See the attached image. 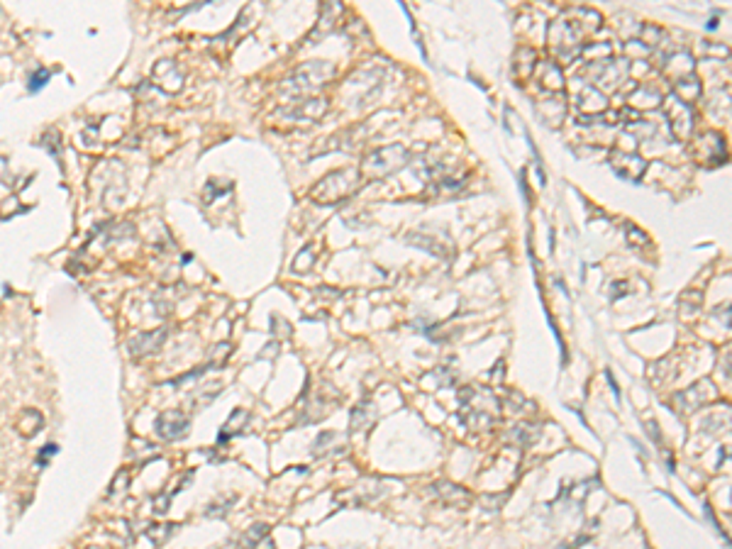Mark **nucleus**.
Wrapping results in <instances>:
<instances>
[{"instance_id":"obj_27","label":"nucleus","mask_w":732,"mask_h":549,"mask_svg":"<svg viewBox=\"0 0 732 549\" xmlns=\"http://www.w3.org/2000/svg\"><path fill=\"white\" fill-rule=\"evenodd\" d=\"M628 232L633 234V237H630V242H633V244H647V234L642 230H638L635 225H628Z\"/></svg>"},{"instance_id":"obj_20","label":"nucleus","mask_w":732,"mask_h":549,"mask_svg":"<svg viewBox=\"0 0 732 549\" xmlns=\"http://www.w3.org/2000/svg\"><path fill=\"white\" fill-rule=\"evenodd\" d=\"M42 428V415L37 413V410H25L23 418H20L18 423V430L23 433L25 437H32L35 433H39Z\"/></svg>"},{"instance_id":"obj_22","label":"nucleus","mask_w":732,"mask_h":549,"mask_svg":"<svg viewBox=\"0 0 732 549\" xmlns=\"http://www.w3.org/2000/svg\"><path fill=\"white\" fill-rule=\"evenodd\" d=\"M312 264H315V254H312V247H305L303 252H300L298 257L293 259L291 269H293L295 274H307V271L312 269Z\"/></svg>"},{"instance_id":"obj_7","label":"nucleus","mask_w":732,"mask_h":549,"mask_svg":"<svg viewBox=\"0 0 732 549\" xmlns=\"http://www.w3.org/2000/svg\"><path fill=\"white\" fill-rule=\"evenodd\" d=\"M190 428V418L181 410H164V413L157 415L154 420V433L161 437L164 442H176L183 440L188 435Z\"/></svg>"},{"instance_id":"obj_1","label":"nucleus","mask_w":732,"mask_h":549,"mask_svg":"<svg viewBox=\"0 0 732 549\" xmlns=\"http://www.w3.org/2000/svg\"><path fill=\"white\" fill-rule=\"evenodd\" d=\"M364 179L359 174V169L354 167H342L335 169L327 176H322L310 191V198L320 205H335V203H342L347 198H352L359 188H362Z\"/></svg>"},{"instance_id":"obj_2","label":"nucleus","mask_w":732,"mask_h":549,"mask_svg":"<svg viewBox=\"0 0 732 549\" xmlns=\"http://www.w3.org/2000/svg\"><path fill=\"white\" fill-rule=\"evenodd\" d=\"M410 164V152H408L403 145H389V147H379L369 154V157L362 162V174L364 181H374V179H386V176L401 171L403 167Z\"/></svg>"},{"instance_id":"obj_13","label":"nucleus","mask_w":732,"mask_h":549,"mask_svg":"<svg viewBox=\"0 0 732 549\" xmlns=\"http://www.w3.org/2000/svg\"><path fill=\"white\" fill-rule=\"evenodd\" d=\"M628 103L638 110H657L661 103H664V95L657 93L654 88H647V86H638L633 93L628 95Z\"/></svg>"},{"instance_id":"obj_4","label":"nucleus","mask_w":732,"mask_h":549,"mask_svg":"<svg viewBox=\"0 0 732 549\" xmlns=\"http://www.w3.org/2000/svg\"><path fill=\"white\" fill-rule=\"evenodd\" d=\"M586 35V28L576 20H556L549 25V42L554 52L561 59L571 61L576 54H581V37Z\"/></svg>"},{"instance_id":"obj_17","label":"nucleus","mask_w":732,"mask_h":549,"mask_svg":"<svg viewBox=\"0 0 732 549\" xmlns=\"http://www.w3.org/2000/svg\"><path fill=\"white\" fill-rule=\"evenodd\" d=\"M376 420V408L369 401L359 403L357 408L352 410L349 415V433H362V430L369 428L371 423Z\"/></svg>"},{"instance_id":"obj_26","label":"nucleus","mask_w":732,"mask_h":549,"mask_svg":"<svg viewBox=\"0 0 732 549\" xmlns=\"http://www.w3.org/2000/svg\"><path fill=\"white\" fill-rule=\"evenodd\" d=\"M56 452H59V447H56V445H44V447L39 450V457H37V466H47V464H49V459L56 454Z\"/></svg>"},{"instance_id":"obj_21","label":"nucleus","mask_w":732,"mask_h":549,"mask_svg":"<svg viewBox=\"0 0 732 549\" xmlns=\"http://www.w3.org/2000/svg\"><path fill=\"white\" fill-rule=\"evenodd\" d=\"M176 530H178V525H173V522H169V525H152V527H147V537H150L154 545H161V542H166Z\"/></svg>"},{"instance_id":"obj_19","label":"nucleus","mask_w":732,"mask_h":549,"mask_svg":"<svg viewBox=\"0 0 732 549\" xmlns=\"http://www.w3.org/2000/svg\"><path fill=\"white\" fill-rule=\"evenodd\" d=\"M542 86L547 90H556L561 93L564 90V76H561V68L554 61H544L542 66Z\"/></svg>"},{"instance_id":"obj_15","label":"nucleus","mask_w":732,"mask_h":549,"mask_svg":"<svg viewBox=\"0 0 732 549\" xmlns=\"http://www.w3.org/2000/svg\"><path fill=\"white\" fill-rule=\"evenodd\" d=\"M535 61H537V52L530 49V47H520L518 54H516V61H513V73H516L518 81H525V78L532 76Z\"/></svg>"},{"instance_id":"obj_28","label":"nucleus","mask_w":732,"mask_h":549,"mask_svg":"<svg viewBox=\"0 0 732 549\" xmlns=\"http://www.w3.org/2000/svg\"><path fill=\"white\" fill-rule=\"evenodd\" d=\"M169 500H171V495H161L159 500H154V513L164 515L169 510Z\"/></svg>"},{"instance_id":"obj_31","label":"nucleus","mask_w":732,"mask_h":549,"mask_svg":"<svg viewBox=\"0 0 732 549\" xmlns=\"http://www.w3.org/2000/svg\"><path fill=\"white\" fill-rule=\"evenodd\" d=\"M715 28H718V20H715V18H710V23H708V30H715Z\"/></svg>"},{"instance_id":"obj_23","label":"nucleus","mask_w":732,"mask_h":549,"mask_svg":"<svg viewBox=\"0 0 732 549\" xmlns=\"http://www.w3.org/2000/svg\"><path fill=\"white\" fill-rule=\"evenodd\" d=\"M664 37H666L664 30L657 28V25H645V28H642V44H647L649 49H654Z\"/></svg>"},{"instance_id":"obj_9","label":"nucleus","mask_w":732,"mask_h":549,"mask_svg":"<svg viewBox=\"0 0 732 549\" xmlns=\"http://www.w3.org/2000/svg\"><path fill=\"white\" fill-rule=\"evenodd\" d=\"M327 108H330V103H327L325 98H307V100H295V103L288 105V108H281L276 115H283V117L295 120V122H310V120H317V117L325 115Z\"/></svg>"},{"instance_id":"obj_29","label":"nucleus","mask_w":732,"mask_h":549,"mask_svg":"<svg viewBox=\"0 0 732 549\" xmlns=\"http://www.w3.org/2000/svg\"><path fill=\"white\" fill-rule=\"evenodd\" d=\"M127 481H130V478H127V473H120V483H118V481H113V486H110V495H115V493H118V488H125V486H127Z\"/></svg>"},{"instance_id":"obj_10","label":"nucleus","mask_w":732,"mask_h":549,"mask_svg":"<svg viewBox=\"0 0 732 549\" xmlns=\"http://www.w3.org/2000/svg\"><path fill=\"white\" fill-rule=\"evenodd\" d=\"M405 242L413 244V247L425 249V252L434 254V257H439V259H452V254H454V247L447 237H432V234H422V232H408Z\"/></svg>"},{"instance_id":"obj_11","label":"nucleus","mask_w":732,"mask_h":549,"mask_svg":"<svg viewBox=\"0 0 732 549\" xmlns=\"http://www.w3.org/2000/svg\"><path fill=\"white\" fill-rule=\"evenodd\" d=\"M166 342V330H154V332H142L137 337H132L127 342V349H130L132 356H150L157 354V349Z\"/></svg>"},{"instance_id":"obj_14","label":"nucleus","mask_w":732,"mask_h":549,"mask_svg":"<svg viewBox=\"0 0 732 549\" xmlns=\"http://www.w3.org/2000/svg\"><path fill=\"white\" fill-rule=\"evenodd\" d=\"M701 93H703V86H701V81L696 78V73H691V76L673 81V93H671V95H676V98L681 100V103L691 105L693 100L701 98Z\"/></svg>"},{"instance_id":"obj_12","label":"nucleus","mask_w":732,"mask_h":549,"mask_svg":"<svg viewBox=\"0 0 732 549\" xmlns=\"http://www.w3.org/2000/svg\"><path fill=\"white\" fill-rule=\"evenodd\" d=\"M579 105H581L583 113H586L583 117H596V115L606 113V108H608L606 93L598 88H593V86H586L579 93Z\"/></svg>"},{"instance_id":"obj_3","label":"nucleus","mask_w":732,"mask_h":549,"mask_svg":"<svg viewBox=\"0 0 732 549\" xmlns=\"http://www.w3.org/2000/svg\"><path fill=\"white\" fill-rule=\"evenodd\" d=\"M630 71V59H598L593 64H586V76L591 78L588 86L593 88H606V90H615L620 88V83L625 81Z\"/></svg>"},{"instance_id":"obj_8","label":"nucleus","mask_w":732,"mask_h":549,"mask_svg":"<svg viewBox=\"0 0 732 549\" xmlns=\"http://www.w3.org/2000/svg\"><path fill=\"white\" fill-rule=\"evenodd\" d=\"M608 164L620 179L628 181H640L647 171V159H642L640 154H628L623 149H613Z\"/></svg>"},{"instance_id":"obj_24","label":"nucleus","mask_w":732,"mask_h":549,"mask_svg":"<svg viewBox=\"0 0 732 549\" xmlns=\"http://www.w3.org/2000/svg\"><path fill=\"white\" fill-rule=\"evenodd\" d=\"M49 78H51L49 68H37V71L28 78V90L30 93H39V90L49 83Z\"/></svg>"},{"instance_id":"obj_16","label":"nucleus","mask_w":732,"mask_h":549,"mask_svg":"<svg viewBox=\"0 0 732 549\" xmlns=\"http://www.w3.org/2000/svg\"><path fill=\"white\" fill-rule=\"evenodd\" d=\"M342 15V5L339 3H325L320 10V23H317L315 32L310 35V40H320V37H325L327 32H332V28H335V20Z\"/></svg>"},{"instance_id":"obj_18","label":"nucleus","mask_w":732,"mask_h":549,"mask_svg":"<svg viewBox=\"0 0 732 549\" xmlns=\"http://www.w3.org/2000/svg\"><path fill=\"white\" fill-rule=\"evenodd\" d=\"M249 420H252V418H249L247 410H242V408L235 410V413L230 415V420H227V423L222 425L220 435H217V445H225V442L230 440L232 435H240L242 430H244V425H247Z\"/></svg>"},{"instance_id":"obj_6","label":"nucleus","mask_w":732,"mask_h":549,"mask_svg":"<svg viewBox=\"0 0 732 549\" xmlns=\"http://www.w3.org/2000/svg\"><path fill=\"white\" fill-rule=\"evenodd\" d=\"M664 115L669 117V127H671V135L673 140L678 142H686L693 132V113H691V105L681 103L676 95H669L664 103Z\"/></svg>"},{"instance_id":"obj_5","label":"nucleus","mask_w":732,"mask_h":549,"mask_svg":"<svg viewBox=\"0 0 732 549\" xmlns=\"http://www.w3.org/2000/svg\"><path fill=\"white\" fill-rule=\"evenodd\" d=\"M332 76H335V66H332L330 61L317 59V61H307L303 66L295 68L293 76L288 78V86L293 93H305V90L325 86Z\"/></svg>"},{"instance_id":"obj_25","label":"nucleus","mask_w":732,"mask_h":549,"mask_svg":"<svg viewBox=\"0 0 732 549\" xmlns=\"http://www.w3.org/2000/svg\"><path fill=\"white\" fill-rule=\"evenodd\" d=\"M625 130H628L630 135H633V132H640V140H649V137L654 135V125H652V122H647V125L645 122H630Z\"/></svg>"},{"instance_id":"obj_30","label":"nucleus","mask_w":732,"mask_h":549,"mask_svg":"<svg viewBox=\"0 0 732 549\" xmlns=\"http://www.w3.org/2000/svg\"><path fill=\"white\" fill-rule=\"evenodd\" d=\"M606 381L610 383V388H613L615 401H620V388H618V383H615V378H613V374H610V371H606Z\"/></svg>"}]
</instances>
